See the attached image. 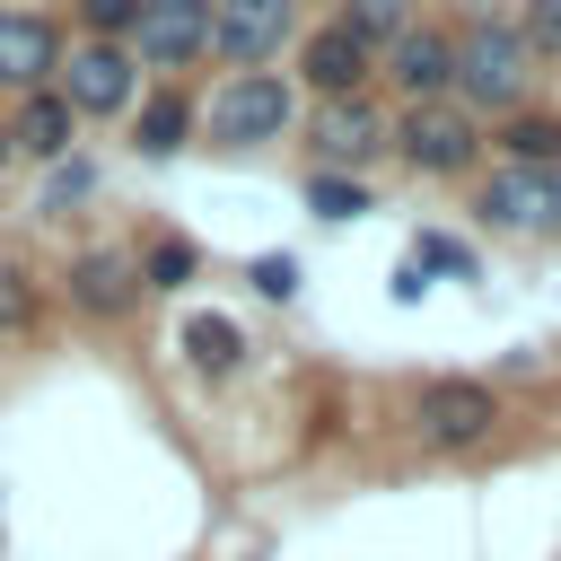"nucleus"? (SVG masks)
<instances>
[{
  "instance_id": "nucleus-1",
  "label": "nucleus",
  "mask_w": 561,
  "mask_h": 561,
  "mask_svg": "<svg viewBox=\"0 0 561 561\" xmlns=\"http://www.w3.org/2000/svg\"><path fill=\"white\" fill-rule=\"evenodd\" d=\"M456 35V79H447V96L482 123H500V114H517V105H535V79H543V61L526 53V35L508 26V9H473L465 26H447Z\"/></svg>"
},
{
  "instance_id": "nucleus-2",
  "label": "nucleus",
  "mask_w": 561,
  "mask_h": 561,
  "mask_svg": "<svg viewBox=\"0 0 561 561\" xmlns=\"http://www.w3.org/2000/svg\"><path fill=\"white\" fill-rule=\"evenodd\" d=\"M386 158L403 175H421V184H456V175H473L491 158V140H482V123L456 96H430V105H403L386 123Z\"/></svg>"
},
{
  "instance_id": "nucleus-3",
  "label": "nucleus",
  "mask_w": 561,
  "mask_h": 561,
  "mask_svg": "<svg viewBox=\"0 0 561 561\" xmlns=\"http://www.w3.org/2000/svg\"><path fill=\"white\" fill-rule=\"evenodd\" d=\"M403 421H412V438H421V447H438V456H473V447H491V438H500L508 403H500V386H491V377L447 368V377H421V386H412Z\"/></svg>"
},
{
  "instance_id": "nucleus-4",
  "label": "nucleus",
  "mask_w": 561,
  "mask_h": 561,
  "mask_svg": "<svg viewBox=\"0 0 561 561\" xmlns=\"http://www.w3.org/2000/svg\"><path fill=\"white\" fill-rule=\"evenodd\" d=\"M298 123V88L280 70H228L219 96L202 105V140L210 149H272Z\"/></svg>"
},
{
  "instance_id": "nucleus-5",
  "label": "nucleus",
  "mask_w": 561,
  "mask_h": 561,
  "mask_svg": "<svg viewBox=\"0 0 561 561\" xmlns=\"http://www.w3.org/2000/svg\"><path fill=\"white\" fill-rule=\"evenodd\" d=\"M53 88H61V105H70L79 123H131V105H140L149 79H140L131 44H96V35H79V44L61 53Z\"/></svg>"
},
{
  "instance_id": "nucleus-6",
  "label": "nucleus",
  "mask_w": 561,
  "mask_h": 561,
  "mask_svg": "<svg viewBox=\"0 0 561 561\" xmlns=\"http://www.w3.org/2000/svg\"><path fill=\"white\" fill-rule=\"evenodd\" d=\"M473 219L491 237H552L561 245V167H491L473 184Z\"/></svg>"
},
{
  "instance_id": "nucleus-7",
  "label": "nucleus",
  "mask_w": 561,
  "mask_h": 561,
  "mask_svg": "<svg viewBox=\"0 0 561 561\" xmlns=\"http://www.w3.org/2000/svg\"><path fill=\"white\" fill-rule=\"evenodd\" d=\"M386 105L359 88V96H316L307 105V149H316V167L324 175H368L377 158H386Z\"/></svg>"
},
{
  "instance_id": "nucleus-8",
  "label": "nucleus",
  "mask_w": 561,
  "mask_h": 561,
  "mask_svg": "<svg viewBox=\"0 0 561 561\" xmlns=\"http://www.w3.org/2000/svg\"><path fill=\"white\" fill-rule=\"evenodd\" d=\"M131 61H140V79H158V88H175V70H193V61H210V0H140V18H131Z\"/></svg>"
},
{
  "instance_id": "nucleus-9",
  "label": "nucleus",
  "mask_w": 561,
  "mask_h": 561,
  "mask_svg": "<svg viewBox=\"0 0 561 561\" xmlns=\"http://www.w3.org/2000/svg\"><path fill=\"white\" fill-rule=\"evenodd\" d=\"M61 298H70V316H88V324H131L140 298H149L140 254H131V245H79V254L61 263Z\"/></svg>"
},
{
  "instance_id": "nucleus-10",
  "label": "nucleus",
  "mask_w": 561,
  "mask_h": 561,
  "mask_svg": "<svg viewBox=\"0 0 561 561\" xmlns=\"http://www.w3.org/2000/svg\"><path fill=\"white\" fill-rule=\"evenodd\" d=\"M298 44V0H210V61L219 70H272V53Z\"/></svg>"
},
{
  "instance_id": "nucleus-11",
  "label": "nucleus",
  "mask_w": 561,
  "mask_h": 561,
  "mask_svg": "<svg viewBox=\"0 0 561 561\" xmlns=\"http://www.w3.org/2000/svg\"><path fill=\"white\" fill-rule=\"evenodd\" d=\"M368 79H377V44L351 35L342 18H316V26L298 35V88H307V96H359Z\"/></svg>"
},
{
  "instance_id": "nucleus-12",
  "label": "nucleus",
  "mask_w": 561,
  "mask_h": 561,
  "mask_svg": "<svg viewBox=\"0 0 561 561\" xmlns=\"http://www.w3.org/2000/svg\"><path fill=\"white\" fill-rule=\"evenodd\" d=\"M61 53H70L61 18H44V9H0V96H35V88H53Z\"/></svg>"
},
{
  "instance_id": "nucleus-13",
  "label": "nucleus",
  "mask_w": 561,
  "mask_h": 561,
  "mask_svg": "<svg viewBox=\"0 0 561 561\" xmlns=\"http://www.w3.org/2000/svg\"><path fill=\"white\" fill-rule=\"evenodd\" d=\"M377 70H386V88H394L403 105H430V96H447V79H456V35L430 26V18H412V26L377 53Z\"/></svg>"
},
{
  "instance_id": "nucleus-14",
  "label": "nucleus",
  "mask_w": 561,
  "mask_h": 561,
  "mask_svg": "<svg viewBox=\"0 0 561 561\" xmlns=\"http://www.w3.org/2000/svg\"><path fill=\"white\" fill-rule=\"evenodd\" d=\"M245 351H254V342H245V324H237V316H219V307H193V316L175 324V359H184L193 377H210V386H228V377L245 368Z\"/></svg>"
},
{
  "instance_id": "nucleus-15",
  "label": "nucleus",
  "mask_w": 561,
  "mask_h": 561,
  "mask_svg": "<svg viewBox=\"0 0 561 561\" xmlns=\"http://www.w3.org/2000/svg\"><path fill=\"white\" fill-rule=\"evenodd\" d=\"M79 114L61 105V88H35V96H18V114H9V140H18V158H35V167H61L70 149H79Z\"/></svg>"
},
{
  "instance_id": "nucleus-16",
  "label": "nucleus",
  "mask_w": 561,
  "mask_h": 561,
  "mask_svg": "<svg viewBox=\"0 0 561 561\" xmlns=\"http://www.w3.org/2000/svg\"><path fill=\"white\" fill-rule=\"evenodd\" d=\"M193 131H202V114H193L184 88H140V105H131V149H140L149 167H167Z\"/></svg>"
},
{
  "instance_id": "nucleus-17",
  "label": "nucleus",
  "mask_w": 561,
  "mask_h": 561,
  "mask_svg": "<svg viewBox=\"0 0 561 561\" xmlns=\"http://www.w3.org/2000/svg\"><path fill=\"white\" fill-rule=\"evenodd\" d=\"M482 140H491L500 167H561V114H552V105H517V114H500Z\"/></svg>"
},
{
  "instance_id": "nucleus-18",
  "label": "nucleus",
  "mask_w": 561,
  "mask_h": 561,
  "mask_svg": "<svg viewBox=\"0 0 561 561\" xmlns=\"http://www.w3.org/2000/svg\"><path fill=\"white\" fill-rule=\"evenodd\" d=\"M307 210L316 219H333V228H351V219H368L377 210V193H368V175H324V167H307Z\"/></svg>"
},
{
  "instance_id": "nucleus-19",
  "label": "nucleus",
  "mask_w": 561,
  "mask_h": 561,
  "mask_svg": "<svg viewBox=\"0 0 561 561\" xmlns=\"http://www.w3.org/2000/svg\"><path fill=\"white\" fill-rule=\"evenodd\" d=\"M140 280H149V298H158V289H167V298H175V289H193V280H202V245H193V237H175V228H167V237H149V245H140Z\"/></svg>"
},
{
  "instance_id": "nucleus-20",
  "label": "nucleus",
  "mask_w": 561,
  "mask_h": 561,
  "mask_svg": "<svg viewBox=\"0 0 561 561\" xmlns=\"http://www.w3.org/2000/svg\"><path fill=\"white\" fill-rule=\"evenodd\" d=\"M412 263H421L430 280H482V245L456 237V228H421V237H412Z\"/></svg>"
},
{
  "instance_id": "nucleus-21",
  "label": "nucleus",
  "mask_w": 561,
  "mask_h": 561,
  "mask_svg": "<svg viewBox=\"0 0 561 561\" xmlns=\"http://www.w3.org/2000/svg\"><path fill=\"white\" fill-rule=\"evenodd\" d=\"M333 18H342V26H351V35H368V44H377V53H386V44H394V35H403V26H412V0H342V9H333Z\"/></svg>"
},
{
  "instance_id": "nucleus-22",
  "label": "nucleus",
  "mask_w": 561,
  "mask_h": 561,
  "mask_svg": "<svg viewBox=\"0 0 561 561\" xmlns=\"http://www.w3.org/2000/svg\"><path fill=\"white\" fill-rule=\"evenodd\" d=\"M88 193H96V167H88V158L70 149V158H61L53 175H44V193H35V210H44V219H61V210H70V202H88Z\"/></svg>"
},
{
  "instance_id": "nucleus-23",
  "label": "nucleus",
  "mask_w": 561,
  "mask_h": 561,
  "mask_svg": "<svg viewBox=\"0 0 561 561\" xmlns=\"http://www.w3.org/2000/svg\"><path fill=\"white\" fill-rule=\"evenodd\" d=\"M508 26L526 35V53H535V61H561V0H517V9H508Z\"/></svg>"
},
{
  "instance_id": "nucleus-24",
  "label": "nucleus",
  "mask_w": 561,
  "mask_h": 561,
  "mask_svg": "<svg viewBox=\"0 0 561 561\" xmlns=\"http://www.w3.org/2000/svg\"><path fill=\"white\" fill-rule=\"evenodd\" d=\"M35 316H44V298H35V280H26L18 263H0V342H18V333H35Z\"/></svg>"
},
{
  "instance_id": "nucleus-25",
  "label": "nucleus",
  "mask_w": 561,
  "mask_h": 561,
  "mask_svg": "<svg viewBox=\"0 0 561 561\" xmlns=\"http://www.w3.org/2000/svg\"><path fill=\"white\" fill-rule=\"evenodd\" d=\"M70 18H79L96 44H123V35H131V18H140V0H70Z\"/></svg>"
},
{
  "instance_id": "nucleus-26",
  "label": "nucleus",
  "mask_w": 561,
  "mask_h": 561,
  "mask_svg": "<svg viewBox=\"0 0 561 561\" xmlns=\"http://www.w3.org/2000/svg\"><path fill=\"white\" fill-rule=\"evenodd\" d=\"M245 280H254V298L289 307V298H298V254H254V263H245Z\"/></svg>"
},
{
  "instance_id": "nucleus-27",
  "label": "nucleus",
  "mask_w": 561,
  "mask_h": 561,
  "mask_svg": "<svg viewBox=\"0 0 561 561\" xmlns=\"http://www.w3.org/2000/svg\"><path fill=\"white\" fill-rule=\"evenodd\" d=\"M421 298H430V272L403 254V263H394V307H421Z\"/></svg>"
},
{
  "instance_id": "nucleus-28",
  "label": "nucleus",
  "mask_w": 561,
  "mask_h": 561,
  "mask_svg": "<svg viewBox=\"0 0 561 561\" xmlns=\"http://www.w3.org/2000/svg\"><path fill=\"white\" fill-rule=\"evenodd\" d=\"M9 167H18V140H9V123H0V175H9Z\"/></svg>"
},
{
  "instance_id": "nucleus-29",
  "label": "nucleus",
  "mask_w": 561,
  "mask_h": 561,
  "mask_svg": "<svg viewBox=\"0 0 561 561\" xmlns=\"http://www.w3.org/2000/svg\"><path fill=\"white\" fill-rule=\"evenodd\" d=\"M552 79H561V70H552Z\"/></svg>"
}]
</instances>
